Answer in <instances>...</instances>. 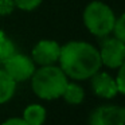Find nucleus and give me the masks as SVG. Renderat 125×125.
Segmentation results:
<instances>
[{
	"label": "nucleus",
	"mask_w": 125,
	"mask_h": 125,
	"mask_svg": "<svg viewBox=\"0 0 125 125\" xmlns=\"http://www.w3.org/2000/svg\"><path fill=\"white\" fill-rule=\"evenodd\" d=\"M61 44L51 39H42L34 46L31 51V59L35 65L49 66L55 65L59 59Z\"/></svg>",
	"instance_id": "7"
},
{
	"label": "nucleus",
	"mask_w": 125,
	"mask_h": 125,
	"mask_svg": "<svg viewBox=\"0 0 125 125\" xmlns=\"http://www.w3.org/2000/svg\"><path fill=\"white\" fill-rule=\"evenodd\" d=\"M62 98L69 105H79L85 100V90L77 82H67L65 90L62 93Z\"/></svg>",
	"instance_id": "11"
},
{
	"label": "nucleus",
	"mask_w": 125,
	"mask_h": 125,
	"mask_svg": "<svg viewBox=\"0 0 125 125\" xmlns=\"http://www.w3.org/2000/svg\"><path fill=\"white\" fill-rule=\"evenodd\" d=\"M15 52H16L15 44L10 38H6L3 42H0V62H6Z\"/></svg>",
	"instance_id": "12"
},
{
	"label": "nucleus",
	"mask_w": 125,
	"mask_h": 125,
	"mask_svg": "<svg viewBox=\"0 0 125 125\" xmlns=\"http://www.w3.org/2000/svg\"><path fill=\"white\" fill-rule=\"evenodd\" d=\"M117 75L114 77V82H116L117 90H118V94H124L125 93V81H124V66L117 69Z\"/></svg>",
	"instance_id": "16"
},
{
	"label": "nucleus",
	"mask_w": 125,
	"mask_h": 125,
	"mask_svg": "<svg viewBox=\"0 0 125 125\" xmlns=\"http://www.w3.org/2000/svg\"><path fill=\"white\" fill-rule=\"evenodd\" d=\"M112 34H113L114 38L125 42V15L124 14H121L118 18H116Z\"/></svg>",
	"instance_id": "13"
},
{
	"label": "nucleus",
	"mask_w": 125,
	"mask_h": 125,
	"mask_svg": "<svg viewBox=\"0 0 125 125\" xmlns=\"http://www.w3.org/2000/svg\"><path fill=\"white\" fill-rule=\"evenodd\" d=\"M14 0H0V16H8L15 11Z\"/></svg>",
	"instance_id": "15"
},
{
	"label": "nucleus",
	"mask_w": 125,
	"mask_h": 125,
	"mask_svg": "<svg viewBox=\"0 0 125 125\" xmlns=\"http://www.w3.org/2000/svg\"><path fill=\"white\" fill-rule=\"evenodd\" d=\"M101 65L109 69H118L125 62V42L114 38H108L98 49Z\"/></svg>",
	"instance_id": "5"
},
{
	"label": "nucleus",
	"mask_w": 125,
	"mask_h": 125,
	"mask_svg": "<svg viewBox=\"0 0 125 125\" xmlns=\"http://www.w3.org/2000/svg\"><path fill=\"white\" fill-rule=\"evenodd\" d=\"M15 7L22 11H34L42 4L43 0H14Z\"/></svg>",
	"instance_id": "14"
},
{
	"label": "nucleus",
	"mask_w": 125,
	"mask_h": 125,
	"mask_svg": "<svg viewBox=\"0 0 125 125\" xmlns=\"http://www.w3.org/2000/svg\"><path fill=\"white\" fill-rule=\"evenodd\" d=\"M16 82L6 73L4 69H0V105L12 100L16 92Z\"/></svg>",
	"instance_id": "9"
},
{
	"label": "nucleus",
	"mask_w": 125,
	"mask_h": 125,
	"mask_svg": "<svg viewBox=\"0 0 125 125\" xmlns=\"http://www.w3.org/2000/svg\"><path fill=\"white\" fill-rule=\"evenodd\" d=\"M89 125H125V109L120 105H101L89 114Z\"/></svg>",
	"instance_id": "6"
},
{
	"label": "nucleus",
	"mask_w": 125,
	"mask_h": 125,
	"mask_svg": "<svg viewBox=\"0 0 125 125\" xmlns=\"http://www.w3.org/2000/svg\"><path fill=\"white\" fill-rule=\"evenodd\" d=\"M31 89L41 100L52 101L62 97L69 78L59 66H39L31 77Z\"/></svg>",
	"instance_id": "2"
},
{
	"label": "nucleus",
	"mask_w": 125,
	"mask_h": 125,
	"mask_svg": "<svg viewBox=\"0 0 125 125\" xmlns=\"http://www.w3.org/2000/svg\"><path fill=\"white\" fill-rule=\"evenodd\" d=\"M116 15L113 10L104 1L93 0L86 4L82 12V20L90 34L95 36H108L112 34Z\"/></svg>",
	"instance_id": "3"
},
{
	"label": "nucleus",
	"mask_w": 125,
	"mask_h": 125,
	"mask_svg": "<svg viewBox=\"0 0 125 125\" xmlns=\"http://www.w3.org/2000/svg\"><path fill=\"white\" fill-rule=\"evenodd\" d=\"M1 125H28V124H26V121L22 117H11V118L6 120Z\"/></svg>",
	"instance_id": "17"
},
{
	"label": "nucleus",
	"mask_w": 125,
	"mask_h": 125,
	"mask_svg": "<svg viewBox=\"0 0 125 125\" xmlns=\"http://www.w3.org/2000/svg\"><path fill=\"white\" fill-rule=\"evenodd\" d=\"M59 67L74 81L89 79L101 69L98 49L83 41H71L61 46Z\"/></svg>",
	"instance_id": "1"
},
{
	"label": "nucleus",
	"mask_w": 125,
	"mask_h": 125,
	"mask_svg": "<svg viewBox=\"0 0 125 125\" xmlns=\"http://www.w3.org/2000/svg\"><path fill=\"white\" fill-rule=\"evenodd\" d=\"M7 38V35H6V32H4L3 30H0V42H3L4 39Z\"/></svg>",
	"instance_id": "18"
},
{
	"label": "nucleus",
	"mask_w": 125,
	"mask_h": 125,
	"mask_svg": "<svg viewBox=\"0 0 125 125\" xmlns=\"http://www.w3.org/2000/svg\"><path fill=\"white\" fill-rule=\"evenodd\" d=\"M89 79H90V86H92L93 93L97 97L105 98V100H112L118 94L114 78L109 73L98 70Z\"/></svg>",
	"instance_id": "8"
},
{
	"label": "nucleus",
	"mask_w": 125,
	"mask_h": 125,
	"mask_svg": "<svg viewBox=\"0 0 125 125\" xmlns=\"http://www.w3.org/2000/svg\"><path fill=\"white\" fill-rule=\"evenodd\" d=\"M46 109L39 104H31L23 110L22 118L28 125H43L46 121Z\"/></svg>",
	"instance_id": "10"
},
{
	"label": "nucleus",
	"mask_w": 125,
	"mask_h": 125,
	"mask_svg": "<svg viewBox=\"0 0 125 125\" xmlns=\"http://www.w3.org/2000/svg\"><path fill=\"white\" fill-rule=\"evenodd\" d=\"M3 63H4L6 73L16 83L28 81L32 77L34 71L36 69V65L31 59V57H27L24 54H19V52H15L12 57H10Z\"/></svg>",
	"instance_id": "4"
}]
</instances>
